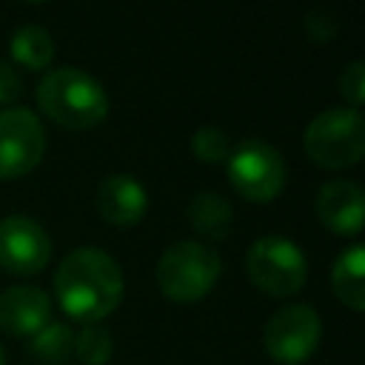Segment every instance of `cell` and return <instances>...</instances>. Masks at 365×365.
Instances as JSON below:
<instances>
[{
	"instance_id": "ac0fdd59",
	"label": "cell",
	"mask_w": 365,
	"mask_h": 365,
	"mask_svg": "<svg viewBox=\"0 0 365 365\" xmlns=\"http://www.w3.org/2000/svg\"><path fill=\"white\" fill-rule=\"evenodd\" d=\"M191 151L200 163H222L231 154V140L217 125H202L191 137Z\"/></svg>"
},
{
	"instance_id": "52a82bcc",
	"label": "cell",
	"mask_w": 365,
	"mask_h": 365,
	"mask_svg": "<svg viewBox=\"0 0 365 365\" xmlns=\"http://www.w3.org/2000/svg\"><path fill=\"white\" fill-rule=\"evenodd\" d=\"M319 336H322L319 314L311 305L297 302V305L279 308L268 319L262 342H265V354L274 362H279V365H299V362H305L317 351Z\"/></svg>"
},
{
	"instance_id": "30bf717a",
	"label": "cell",
	"mask_w": 365,
	"mask_h": 365,
	"mask_svg": "<svg viewBox=\"0 0 365 365\" xmlns=\"http://www.w3.org/2000/svg\"><path fill=\"white\" fill-rule=\"evenodd\" d=\"M362 214H365V194L356 180H328L319 188L317 217L328 231L354 237L362 228Z\"/></svg>"
},
{
	"instance_id": "ffe728a7",
	"label": "cell",
	"mask_w": 365,
	"mask_h": 365,
	"mask_svg": "<svg viewBox=\"0 0 365 365\" xmlns=\"http://www.w3.org/2000/svg\"><path fill=\"white\" fill-rule=\"evenodd\" d=\"M20 91H23V83H20L17 71H14L9 63L0 60V103H11V100H17Z\"/></svg>"
},
{
	"instance_id": "8fae6325",
	"label": "cell",
	"mask_w": 365,
	"mask_h": 365,
	"mask_svg": "<svg viewBox=\"0 0 365 365\" xmlns=\"http://www.w3.org/2000/svg\"><path fill=\"white\" fill-rule=\"evenodd\" d=\"M51 322V302L34 285H11L0 294V328L11 336H34Z\"/></svg>"
},
{
	"instance_id": "2e32d148",
	"label": "cell",
	"mask_w": 365,
	"mask_h": 365,
	"mask_svg": "<svg viewBox=\"0 0 365 365\" xmlns=\"http://www.w3.org/2000/svg\"><path fill=\"white\" fill-rule=\"evenodd\" d=\"M31 354L43 362H51V365L66 362L74 354V331L63 322H48L43 331L34 334Z\"/></svg>"
},
{
	"instance_id": "4fadbf2b",
	"label": "cell",
	"mask_w": 365,
	"mask_h": 365,
	"mask_svg": "<svg viewBox=\"0 0 365 365\" xmlns=\"http://www.w3.org/2000/svg\"><path fill=\"white\" fill-rule=\"evenodd\" d=\"M331 285H334V294L339 297V302H345L354 311L365 308V248L359 242L348 245L336 257V262L331 268Z\"/></svg>"
},
{
	"instance_id": "44dd1931",
	"label": "cell",
	"mask_w": 365,
	"mask_h": 365,
	"mask_svg": "<svg viewBox=\"0 0 365 365\" xmlns=\"http://www.w3.org/2000/svg\"><path fill=\"white\" fill-rule=\"evenodd\" d=\"M0 365H3V348H0Z\"/></svg>"
},
{
	"instance_id": "5b68a950",
	"label": "cell",
	"mask_w": 365,
	"mask_h": 365,
	"mask_svg": "<svg viewBox=\"0 0 365 365\" xmlns=\"http://www.w3.org/2000/svg\"><path fill=\"white\" fill-rule=\"evenodd\" d=\"M245 274L259 291L271 297H291L305 285L308 259L294 240L268 234L248 248Z\"/></svg>"
},
{
	"instance_id": "9c48e42d",
	"label": "cell",
	"mask_w": 365,
	"mask_h": 365,
	"mask_svg": "<svg viewBox=\"0 0 365 365\" xmlns=\"http://www.w3.org/2000/svg\"><path fill=\"white\" fill-rule=\"evenodd\" d=\"M51 257V240L46 228L23 214L0 220V265L9 274H37Z\"/></svg>"
},
{
	"instance_id": "8992f818",
	"label": "cell",
	"mask_w": 365,
	"mask_h": 365,
	"mask_svg": "<svg viewBox=\"0 0 365 365\" xmlns=\"http://www.w3.org/2000/svg\"><path fill=\"white\" fill-rule=\"evenodd\" d=\"M225 171L237 194H242L251 202H268L285 185L282 154L265 140H254V137L231 148L225 160Z\"/></svg>"
},
{
	"instance_id": "9a60e30c",
	"label": "cell",
	"mask_w": 365,
	"mask_h": 365,
	"mask_svg": "<svg viewBox=\"0 0 365 365\" xmlns=\"http://www.w3.org/2000/svg\"><path fill=\"white\" fill-rule=\"evenodd\" d=\"M9 48H11V57L31 71L46 68L54 57V40L43 26H20Z\"/></svg>"
},
{
	"instance_id": "277c9868",
	"label": "cell",
	"mask_w": 365,
	"mask_h": 365,
	"mask_svg": "<svg viewBox=\"0 0 365 365\" xmlns=\"http://www.w3.org/2000/svg\"><path fill=\"white\" fill-rule=\"evenodd\" d=\"M365 151V120L356 108L336 106L317 114L305 128V154L322 168L356 165Z\"/></svg>"
},
{
	"instance_id": "5bb4252c",
	"label": "cell",
	"mask_w": 365,
	"mask_h": 365,
	"mask_svg": "<svg viewBox=\"0 0 365 365\" xmlns=\"http://www.w3.org/2000/svg\"><path fill=\"white\" fill-rule=\"evenodd\" d=\"M188 222L197 234L208 240H222L231 234V222H234L231 202L217 191H200L188 202Z\"/></svg>"
},
{
	"instance_id": "d6986e66",
	"label": "cell",
	"mask_w": 365,
	"mask_h": 365,
	"mask_svg": "<svg viewBox=\"0 0 365 365\" xmlns=\"http://www.w3.org/2000/svg\"><path fill=\"white\" fill-rule=\"evenodd\" d=\"M336 86H339V94L348 100V108L359 111V106L365 103V66H362V60H351L342 68Z\"/></svg>"
},
{
	"instance_id": "7c38bea8",
	"label": "cell",
	"mask_w": 365,
	"mask_h": 365,
	"mask_svg": "<svg viewBox=\"0 0 365 365\" xmlns=\"http://www.w3.org/2000/svg\"><path fill=\"white\" fill-rule=\"evenodd\" d=\"M97 211L106 222L117 228H128L143 220L148 208V194L143 182L131 174H111L97 185Z\"/></svg>"
},
{
	"instance_id": "6da1fadb",
	"label": "cell",
	"mask_w": 365,
	"mask_h": 365,
	"mask_svg": "<svg viewBox=\"0 0 365 365\" xmlns=\"http://www.w3.org/2000/svg\"><path fill=\"white\" fill-rule=\"evenodd\" d=\"M54 294L71 319L97 325V319L108 317L123 299V271L103 248H77L60 262Z\"/></svg>"
},
{
	"instance_id": "7a4b0ae2",
	"label": "cell",
	"mask_w": 365,
	"mask_h": 365,
	"mask_svg": "<svg viewBox=\"0 0 365 365\" xmlns=\"http://www.w3.org/2000/svg\"><path fill=\"white\" fill-rule=\"evenodd\" d=\"M37 106L57 125L86 131L106 120L108 94L83 68H54L37 83Z\"/></svg>"
},
{
	"instance_id": "e0dca14e",
	"label": "cell",
	"mask_w": 365,
	"mask_h": 365,
	"mask_svg": "<svg viewBox=\"0 0 365 365\" xmlns=\"http://www.w3.org/2000/svg\"><path fill=\"white\" fill-rule=\"evenodd\" d=\"M74 356L83 365H106L111 356V334L100 325H83V331L74 334Z\"/></svg>"
},
{
	"instance_id": "ba28073f",
	"label": "cell",
	"mask_w": 365,
	"mask_h": 365,
	"mask_svg": "<svg viewBox=\"0 0 365 365\" xmlns=\"http://www.w3.org/2000/svg\"><path fill=\"white\" fill-rule=\"evenodd\" d=\"M46 151V134L29 108L0 111V180H17L29 174Z\"/></svg>"
},
{
	"instance_id": "3957f363",
	"label": "cell",
	"mask_w": 365,
	"mask_h": 365,
	"mask_svg": "<svg viewBox=\"0 0 365 365\" xmlns=\"http://www.w3.org/2000/svg\"><path fill=\"white\" fill-rule=\"evenodd\" d=\"M220 271L222 259L214 248H208L205 242L182 240L160 257L157 282L171 302H197L214 288Z\"/></svg>"
}]
</instances>
